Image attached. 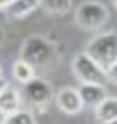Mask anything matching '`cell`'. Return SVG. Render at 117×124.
Listing matches in <instances>:
<instances>
[{
  "label": "cell",
  "instance_id": "obj_17",
  "mask_svg": "<svg viewBox=\"0 0 117 124\" xmlns=\"http://www.w3.org/2000/svg\"><path fill=\"white\" fill-rule=\"evenodd\" d=\"M4 120H6V115L0 111V124H4Z\"/></svg>",
  "mask_w": 117,
  "mask_h": 124
},
{
  "label": "cell",
  "instance_id": "obj_2",
  "mask_svg": "<svg viewBox=\"0 0 117 124\" xmlns=\"http://www.w3.org/2000/svg\"><path fill=\"white\" fill-rule=\"evenodd\" d=\"M87 56L97 63L100 69L108 70V67L117 59V33H99L87 43L86 50Z\"/></svg>",
  "mask_w": 117,
  "mask_h": 124
},
{
  "label": "cell",
  "instance_id": "obj_3",
  "mask_svg": "<svg viewBox=\"0 0 117 124\" xmlns=\"http://www.w3.org/2000/svg\"><path fill=\"white\" fill-rule=\"evenodd\" d=\"M72 72L76 76V80H80V83H100L106 85L108 78L106 70L100 69L86 52H80L72 59Z\"/></svg>",
  "mask_w": 117,
  "mask_h": 124
},
{
  "label": "cell",
  "instance_id": "obj_6",
  "mask_svg": "<svg viewBox=\"0 0 117 124\" xmlns=\"http://www.w3.org/2000/svg\"><path fill=\"white\" fill-rule=\"evenodd\" d=\"M56 106L65 115H78L84 109V102L78 94V89H72V87H63L58 91Z\"/></svg>",
  "mask_w": 117,
  "mask_h": 124
},
{
  "label": "cell",
  "instance_id": "obj_7",
  "mask_svg": "<svg viewBox=\"0 0 117 124\" xmlns=\"http://www.w3.org/2000/svg\"><path fill=\"white\" fill-rule=\"evenodd\" d=\"M78 94H80L84 106L93 108V109L108 96L104 85H100V83H82L80 89H78Z\"/></svg>",
  "mask_w": 117,
  "mask_h": 124
},
{
  "label": "cell",
  "instance_id": "obj_8",
  "mask_svg": "<svg viewBox=\"0 0 117 124\" xmlns=\"http://www.w3.org/2000/svg\"><path fill=\"white\" fill-rule=\"evenodd\" d=\"M17 109H20V94L17 89L8 85L0 91V111L4 115H11Z\"/></svg>",
  "mask_w": 117,
  "mask_h": 124
},
{
  "label": "cell",
  "instance_id": "obj_9",
  "mask_svg": "<svg viewBox=\"0 0 117 124\" xmlns=\"http://www.w3.org/2000/svg\"><path fill=\"white\" fill-rule=\"evenodd\" d=\"M37 8H39V0H11L4 11L9 19H22L30 15L32 11H36Z\"/></svg>",
  "mask_w": 117,
  "mask_h": 124
},
{
  "label": "cell",
  "instance_id": "obj_18",
  "mask_svg": "<svg viewBox=\"0 0 117 124\" xmlns=\"http://www.w3.org/2000/svg\"><path fill=\"white\" fill-rule=\"evenodd\" d=\"M106 124H117V117H115L113 120H110V122H106Z\"/></svg>",
  "mask_w": 117,
  "mask_h": 124
},
{
  "label": "cell",
  "instance_id": "obj_5",
  "mask_svg": "<svg viewBox=\"0 0 117 124\" xmlns=\"http://www.w3.org/2000/svg\"><path fill=\"white\" fill-rule=\"evenodd\" d=\"M52 85L43 78H32L24 83V98L34 106H45L52 98Z\"/></svg>",
  "mask_w": 117,
  "mask_h": 124
},
{
  "label": "cell",
  "instance_id": "obj_14",
  "mask_svg": "<svg viewBox=\"0 0 117 124\" xmlns=\"http://www.w3.org/2000/svg\"><path fill=\"white\" fill-rule=\"evenodd\" d=\"M106 78H108V82L110 83H113V85H117V59L108 67V70H106Z\"/></svg>",
  "mask_w": 117,
  "mask_h": 124
},
{
  "label": "cell",
  "instance_id": "obj_20",
  "mask_svg": "<svg viewBox=\"0 0 117 124\" xmlns=\"http://www.w3.org/2000/svg\"><path fill=\"white\" fill-rule=\"evenodd\" d=\"M0 76H2V67H0Z\"/></svg>",
  "mask_w": 117,
  "mask_h": 124
},
{
  "label": "cell",
  "instance_id": "obj_15",
  "mask_svg": "<svg viewBox=\"0 0 117 124\" xmlns=\"http://www.w3.org/2000/svg\"><path fill=\"white\" fill-rule=\"evenodd\" d=\"M9 2H11V0H0V11H2V9H6Z\"/></svg>",
  "mask_w": 117,
  "mask_h": 124
},
{
  "label": "cell",
  "instance_id": "obj_11",
  "mask_svg": "<svg viewBox=\"0 0 117 124\" xmlns=\"http://www.w3.org/2000/svg\"><path fill=\"white\" fill-rule=\"evenodd\" d=\"M11 72H13V78H15L17 82L26 83L28 80H32V78L36 76V69L32 67V65H28L24 59H20V57H19V59L13 63V69H11Z\"/></svg>",
  "mask_w": 117,
  "mask_h": 124
},
{
  "label": "cell",
  "instance_id": "obj_13",
  "mask_svg": "<svg viewBox=\"0 0 117 124\" xmlns=\"http://www.w3.org/2000/svg\"><path fill=\"white\" fill-rule=\"evenodd\" d=\"M4 124H37L36 117L32 111H26V109H17L15 113L6 115Z\"/></svg>",
  "mask_w": 117,
  "mask_h": 124
},
{
  "label": "cell",
  "instance_id": "obj_4",
  "mask_svg": "<svg viewBox=\"0 0 117 124\" xmlns=\"http://www.w3.org/2000/svg\"><path fill=\"white\" fill-rule=\"evenodd\" d=\"M74 21L82 30H87V31L99 30L108 21V9L100 2H84L76 9Z\"/></svg>",
  "mask_w": 117,
  "mask_h": 124
},
{
  "label": "cell",
  "instance_id": "obj_10",
  "mask_svg": "<svg viewBox=\"0 0 117 124\" xmlns=\"http://www.w3.org/2000/svg\"><path fill=\"white\" fill-rule=\"evenodd\" d=\"M117 117V96H106L95 108V119L99 124H106Z\"/></svg>",
  "mask_w": 117,
  "mask_h": 124
},
{
  "label": "cell",
  "instance_id": "obj_19",
  "mask_svg": "<svg viewBox=\"0 0 117 124\" xmlns=\"http://www.w3.org/2000/svg\"><path fill=\"white\" fill-rule=\"evenodd\" d=\"M113 4H115V8H117V0H113Z\"/></svg>",
  "mask_w": 117,
  "mask_h": 124
},
{
  "label": "cell",
  "instance_id": "obj_16",
  "mask_svg": "<svg viewBox=\"0 0 117 124\" xmlns=\"http://www.w3.org/2000/svg\"><path fill=\"white\" fill-rule=\"evenodd\" d=\"M8 85H9V83L6 82V78H2V76H0V91H2L4 87H8Z\"/></svg>",
  "mask_w": 117,
  "mask_h": 124
},
{
  "label": "cell",
  "instance_id": "obj_12",
  "mask_svg": "<svg viewBox=\"0 0 117 124\" xmlns=\"http://www.w3.org/2000/svg\"><path fill=\"white\" fill-rule=\"evenodd\" d=\"M71 0H39V8L50 15H65L71 9Z\"/></svg>",
  "mask_w": 117,
  "mask_h": 124
},
{
  "label": "cell",
  "instance_id": "obj_1",
  "mask_svg": "<svg viewBox=\"0 0 117 124\" xmlns=\"http://www.w3.org/2000/svg\"><path fill=\"white\" fill-rule=\"evenodd\" d=\"M20 59H24L34 69H46L50 67L52 61L56 59V52L46 37L43 35H30L22 43L20 48Z\"/></svg>",
  "mask_w": 117,
  "mask_h": 124
}]
</instances>
